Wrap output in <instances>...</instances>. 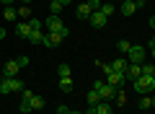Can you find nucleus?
I'll use <instances>...</instances> for the list:
<instances>
[{
  "label": "nucleus",
  "instance_id": "obj_1",
  "mask_svg": "<svg viewBox=\"0 0 155 114\" xmlns=\"http://www.w3.org/2000/svg\"><path fill=\"white\" fill-rule=\"evenodd\" d=\"M132 88L137 93H142V96H145V93H153L155 91V75H140V78H134Z\"/></svg>",
  "mask_w": 155,
  "mask_h": 114
},
{
  "label": "nucleus",
  "instance_id": "obj_2",
  "mask_svg": "<svg viewBox=\"0 0 155 114\" xmlns=\"http://www.w3.org/2000/svg\"><path fill=\"white\" fill-rule=\"evenodd\" d=\"M47 31H49V34H60L62 39L70 36V29L62 23V18H60V16H49V18H47Z\"/></svg>",
  "mask_w": 155,
  "mask_h": 114
},
{
  "label": "nucleus",
  "instance_id": "obj_3",
  "mask_svg": "<svg viewBox=\"0 0 155 114\" xmlns=\"http://www.w3.org/2000/svg\"><path fill=\"white\" fill-rule=\"evenodd\" d=\"M124 60H127L129 65H142V62L147 60V49H145V47H134V44H132Z\"/></svg>",
  "mask_w": 155,
  "mask_h": 114
},
{
  "label": "nucleus",
  "instance_id": "obj_4",
  "mask_svg": "<svg viewBox=\"0 0 155 114\" xmlns=\"http://www.w3.org/2000/svg\"><path fill=\"white\" fill-rule=\"evenodd\" d=\"M93 91L98 93L101 101H109V98H114V96H116V88H114V86H109L106 81H96V83H93Z\"/></svg>",
  "mask_w": 155,
  "mask_h": 114
},
{
  "label": "nucleus",
  "instance_id": "obj_5",
  "mask_svg": "<svg viewBox=\"0 0 155 114\" xmlns=\"http://www.w3.org/2000/svg\"><path fill=\"white\" fill-rule=\"evenodd\" d=\"M16 91H23L21 78H3L0 81V93H16Z\"/></svg>",
  "mask_w": 155,
  "mask_h": 114
},
{
  "label": "nucleus",
  "instance_id": "obj_6",
  "mask_svg": "<svg viewBox=\"0 0 155 114\" xmlns=\"http://www.w3.org/2000/svg\"><path fill=\"white\" fill-rule=\"evenodd\" d=\"M104 70H106V78H109L106 83H109V86H114V88H119L124 81H127V75H124V73H119V70H109V62L104 65Z\"/></svg>",
  "mask_w": 155,
  "mask_h": 114
},
{
  "label": "nucleus",
  "instance_id": "obj_7",
  "mask_svg": "<svg viewBox=\"0 0 155 114\" xmlns=\"http://www.w3.org/2000/svg\"><path fill=\"white\" fill-rule=\"evenodd\" d=\"M88 23H91L93 29H104L106 23H109V18H106V16H104L101 11H93V13L88 16Z\"/></svg>",
  "mask_w": 155,
  "mask_h": 114
},
{
  "label": "nucleus",
  "instance_id": "obj_8",
  "mask_svg": "<svg viewBox=\"0 0 155 114\" xmlns=\"http://www.w3.org/2000/svg\"><path fill=\"white\" fill-rule=\"evenodd\" d=\"M41 44H44L47 49H54V47H60V44H62V36H60V34H44Z\"/></svg>",
  "mask_w": 155,
  "mask_h": 114
},
{
  "label": "nucleus",
  "instance_id": "obj_9",
  "mask_svg": "<svg viewBox=\"0 0 155 114\" xmlns=\"http://www.w3.org/2000/svg\"><path fill=\"white\" fill-rule=\"evenodd\" d=\"M18 70H21L18 62H16V60H8L5 67H3V75H5V78H18Z\"/></svg>",
  "mask_w": 155,
  "mask_h": 114
},
{
  "label": "nucleus",
  "instance_id": "obj_10",
  "mask_svg": "<svg viewBox=\"0 0 155 114\" xmlns=\"http://www.w3.org/2000/svg\"><path fill=\"white\" fill-rule=\"evenodd\" d=\"M127 65H129V62L124 60V57H116L114 62H109V70H119V73H124V70H127Z\"/></svg>",
  "mask_w": 155,
  "mask_h": 114
},
{
  "label": "nucleus",
  "instance_id": "obj_11",
  "mask_svg": "<svg viewBox=\"0 0 155 114\" xmlns=\"http://www.w3.org/2000/svg\"><path fill=\"white\" fill-rule=\"evenodd\" d=\"M91 13H93V8H91L88 3H80V5H78V11H75V16H78V18H83V21H85V18H88Z\"/></svg>",
  "mask_w": 155,
  "mask_h": 114
},
{
  "label": "nucleus",
  "instance_id": "obj_12",
  "mask_svg": "<svg viewBox=\"0 0 155 114\" xmlns=\"http://www.w3.org/2000/svg\"><path fill=\"white\" fill-rule=\"evenodd\" d=\"M16 34L18 36H23V39H28V34H31V26H28V21H21L16 26Z\"/></svg>",
  "mask_w": 155,
  "mask_h": 114
},
{
  "label": "nucleus",
  "instance_id": "obj_13",
  "mask_svg": "<svg viewBox=\"0 0 155 114\" xmlns=\"http://www.w3.org/2000/svg\"><path fill=\"white\" fill-rule=\"evenodd\" d=\"M124 75H127V78H132V81H134V78H140V75H142V67H140V65H127Z\"/></svg>",
  "mask_w": 155,
  "mask_h": 114
},
{
  "label": "nucleus",
  "instance_id": "obj_14",
  "mask_svg": "<svg viewBox=\"0 0 155 114\" xmlns=\"http://www.w3.org/2000/svg\"><path fill=\"white\" fill-rule=\"evenodd\" d=\"M119 11H122V16H132V13L137 11V5H134L132 0H124V3H122V8H119Z\"/></svg>",
  "mask_w": 155,
  "mask_h": 114
},
{
  "label": "nucleus",
  "instance_id": "obj_15",
  "mask_svg": "<svg viewBox=\"0 0 155 114\" xmlns=\"http://www.w3.org/2000/svg\"><path fill=\"white\" fill-rule=\"evenodd\" d=\"M153 106H155L153 93H145V98H140V109H153Z\"/></svg>",
  "mask_w": 155,
  "mask_h": 114
},
{
  "label": "nucleus",
  "instance_id": "obj_16",
  "mask_svg": "<svg viewBox=\"0 0 155 114\" xmlns=\"http://www.w3.org/2000/svg\"><path fill=\"white\" fill-rule=\"evenodd\" d=\"M28 26H31V31H41V29H44V21L36 18V16H31L28 18Z\"/></svg>",
  "mask_w": 155,
  "mask_h": 114
},
{
  "label": "nucleus",
  "instance_id": "obj_17",
  "mask_svg": "<svg viewBox=\"0 0 155 114\" xmlns=\"http://www.w3.org/2000/svg\"><path fill=\"white\" fill-rule=\"evenodd\" d=\"M36 109H44V96H36L34 93L31 96V112H36Z\"/></svg>",
  "mask_w": 155,
  "mask_h": 114
},
{
  "label": "nucleus",
  "instance_id": "obj_18",
  "mask_svg": "<svg viewBox=\"0 0 155 114\" xmlns=\"http://www.w3.org/2000/svg\"><path fill=\"white\" fill-rule=\"evenodd\" d=\"M60 91L62 93H70L72 91V78H60Z\"/></svg>",
  "mask_w": 155,
  "mask_h": 114
},
{
  "label": "nucleus",
  "instance_id": "obj_19",
  "mask_svg": "<svg viewBox=\"0 0 155 114\" xmlns=\"http://www.w3.org/2000/svg\"><path fill=\"white\" fill-rule=\"evenodd\" d=\"M96 114H111V104L109 101H98L96 104Z\"/></svg>",
  "mask_w": 155,
  "mask_h": 114
},
{
  "label": "nucleus",
  "instance_id": "obj_20",
  "mask_svg": "<svg viewBox=\"0 0 155 114\" xmlns=\"http://www.w3.org/2000/svg\"><path fill=\"white\" fill-rule=\"evenodd\" d=\"M41 39H44V31H31L28 34V42L31 44H41Z\"/></svg>",
  "mask_w": 155,
  "mask_h": 114
},
{
  "label": "nucleus",
  "instance_id": "obj_21",
  "mask_svg": "<svg viewBox=\"0 0 155 114\" xmlns=\"http://www.w3.org/2000/svg\"><path fill=\"white\" fill-rule=\"evenodd\" d=\"M16 16H21L23 21H28V18H31V8H28V5H21V8L16 11Z\"/></svg>",
  "mask_w": 155,
  "mask_h": 114
},
{
  "label": "nucleus",
  "instance_id": "obj_22",
  "mask_svg": "<svg viewBox=\"0 0 155 114\" xmlns=\"http://www.w3.org/2000/svg\"><path fill=\"white\" fill-rule=\"evenodd\" d=\"M57 73H60V78H70V65L67 62H60L57 65Z\"/></svg>",
  "mask_w": 155,
  "mask_h": 114
},
{
  "label": "nucleus",
  "instance_id": "obj_23",
  "mask_svg": "<svg viewBox=\"0 0 155 114\" xmlns=\"http://www.w3.org/2000/svg\"><path fill=\"white\" fill-rule=\"evenodd\" d=\"M49 11H52V16H60V13L65 11V8H62L60 3H57V0H52V3H49Z\"/></svg>",
  "mask_w": 155,
  "mask_h": 114
},
{
  "label": "nucleus",
  "instance_id": "obj_24",
  "mask_svg": "<svg viewBox=\"0 0 155 114\" xmlns=\"http://www.w3.org/2000/svg\"><path fill=\"white\" fill-rule=\"evenodd\" d=\"M98 11H101V13H104V16H106V18H109V16H111V13H114V5H111V3H101V8H98Z\"/></svg>",
  "mask_w": 155,
  "mask_h": 114
},
{
  "label": "nucleus",
  "instance_id": "obj_25",
  "mask_svg": "<svg viewBox=\"0 0 155 114\" xmlns=\"http://www.w3.org/2000/svg\"><path fill=\"white\" fill-rule=\"evenodd\" d=\"M85 101H88V106H96V104H98L101 98H98V93H96V91H91V93H88V98H85Z\"/></svg>",
  "mask_w": 155,
  "mask_h": 114
},
{
  "label": "nucleus",
  "instance_id": "obj_26",
  "mask_svg": "<svg viewBox=\"0 0 155 114\" xmlns=\"http://www.w3.org/2000/svg\"><path fill=\"white\" fill-rule=\"evenodd\" d=\"M3 16H5V21H13V18H18V16H16V8H11V5H5V13H3Z\"/></svg>",
  "mask_w": 155,
  "mask_h": 114
},
{
  "label": "nucleus",
  "instance_id": "obj_27",
  "mask_svg": "<svg viewBox=\"0 0 155 114\" xmlns=\"http://www.w3.org/2000/svg\"><path fill=\"white\" fill-rule=\"evenodd\" d=\"M116 47H119V52H122V54H127V52H129V47H132V44H129L127 39H122V42L116 44Z\"/></svg>",
  "mask_w": 155,
  "mask_h": 114
},
{
  "label": "nucleus",
  "instance_id": "obj_28",
  "mask_svg": "<svg viewBox=\"0 0 155 114\" xmlns=\"http://www.w3.org/2000/svg\"><path fill=\"white\" fill-rule=\"evenodd\" d=\"M114 98H116V104H119V106H124V104H127V96H124L122 91H116V96H114Z\"/></svg>",
  "mask_w": 155,
  "mask_h": 114
},
{
  "label": "nucleus",
  "instance_id": "obj_29",
  "mask_svg": "<svg viewBox=\"0 0 155 114\" xmlns=\"http://www.w3.org/2000/svg\"><path fill=\"white\" fill-rule=\"evenodd\" d=\"M16 62H18V67H28V57H26V54H21Z\"/></svg>",
  "mask_w": 155,
  "mask_h": 114
},
{
  "label": "nucleus",
  "instance_id": "obj_30",
  "mask_svg": "<svg viewBox=\"0 0 155 114\" xmlns=\"http://www.w3.org/2000/svg\"><path fill=\"white\" fill-rule=\"evenodd\" d=\"M31 96H34V91H28V88H26V91H21V98H23V101H31Z\"/></svg>",
  "mask_w": 155,
  "mask_h": 114
},
{
  "label": "nucleus",
  "instance_id": "obj_31",
  "mask_svg": "<svg viewBox=\"0 0 155 114\" xmlns=\"http://www.w3.org/2000/svg\"><path fill=\"white\" fill-rule=\"evenodd\" d=\"M88 5L93 8V11H98V8H101V0H88Z\"/></svg>",
  "mask_w": 155,
  "mask_h": 114
},
{
  "label": "nucleus",
  "instance_id": "obj_32",
  "mask_svg": "<svg viewBox=\"0 0 155 114\" xmlns=\"http://www.w3.org/2000/svg\"><path fill=\"white\" fill-rule=\"evenodd\" d=\"M67 112H70L67 106H60V109H57V114H67Z\"/></svg>",
  "mask_w": 155,
  "mask_h": 114
},
{
  "label": "nucleus",
  "instance_id": "obj_33",
  "mask_svg": "<svg viewBox=\"0 0 155 114\" xmlns=\"http://www.w3.org/2000/svg\"><path fill=\"white\" fill-rule=\"evenodd\" d=\"M57 3H60V5H62V8H65V5H70L72 0H57Z\"/></svg>",
  "mask_w": 155,
  "mask_h": 114
},
{
  "label": "nucleus",
  "instance_id": "obj_34",
  "mask_svg": "<svg viewBox=\"0 0 155 114\" xmlns=\"http://www.w3.org/2000/svg\"><path fill=\"white\" fill-rule=\"evenodd\" d=\"M85 114H96V106H88V112H85Z\"/></svg>",
  "mask_w": 155,
  "mask_h": 114
},
{
  "label": "nucleus",
  "instance_id": "obj_35",
  "mask_svg": "<svg viewBox=\"0 0 155 114\" xmlns=\"http://www.w3.org/2000/svg\"><path fill=\"white\" fill-rule=\"evenodd\" d=\"M0 39H5V29L3 26H0Z\"/></svg>",
  "mask_w": 155,
  "mask_h": 114
},
{
  "label": "nucleus",
  "instance_id": "obj_36",
  "mask_svg": "<svg viewBox=\"0 0 155 114\" xmlns=\"http://www.w3.org/2000/svg\"><path fill=\"white\" fill-rule=\"evenodd\" d=\"M11 3H13V0H3V5H11Z\"/></svg>",
  "mask_w": 155,
  "mask_h": 114
},
{
  "label": "nucleus",
  "instance_id": "obj_37",
  "mask_svg": "<svg viewBox=\"0 0 155 114\" xmlns=\"http://www.w3.org/2000/svg\"><path fill=\"white\" fill-rule=\"evenodd\" d=\"M67 114H83V112H72V109H70V112H67Z\"/></svg>",
  "mask_w": 155,
  "mask_h": 114
},
{
  "label": "nucleus",
  "instance_id": "obj_38",
  "mask_svg": "<svg viewBox=\"0 0 155 114\" xmlns=\"http://www.w3.org/2000/svg\"><path fill=\"white\" fill-rule=\"evenodd\" d=\"M21 3H23V5H28V3H31V0H21Z\"/></svg>",
  "mask_w": 155,
  "mask_h": 114
},
{
  "label": "nucleus",
  "instance_id": "obj_39",
  "mask_svg": "<svg viewBox=\"0 0 155 114\" xmlns=\"http://www.w3.org/2000/svg\"><path fill=\"white\" fill-rule=\"evenodd\" d=\"M47 3H52V0H47Z\"/></svg>",
  "mask_w": 155,
  "mask_h": 114
}]
</instances>
